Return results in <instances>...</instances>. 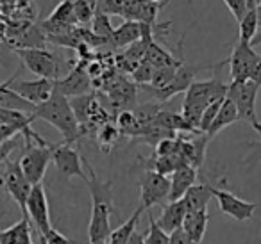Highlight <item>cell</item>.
<instances>
[{
    "instance_id": "obj_1",
    "label": "cell",
    "mask_w": 261,
    "mask_h": 244,
    "mask_svg": "<svg viewBox=\"0 0 261 244\" xmlns=\"http://www.w3.org/2000/svg\"><path fill=\"white\" fill-rule=\"evenodd\" d=\"M83 164L88 169V175H90L86 180V186L90 189L91 201H93L90 226H88V239H90V244H95L100 242V240H108L109 233L113 230L111 216L115 212V201H113L115 196H113V184L102 182L88 159L83 157Z\"/></svg>"
},
{
    "instance_id": "obj_2",
    "label": "cell",
    "mask_w": 261,
    "mask_h": 244,
    "mask_svg": "<svg viewBox=\"0 0 261 244\" xmlns=\"http://www.w3.org/2000/svg\"><path fill=\"white\" fill-rule=\"evenodd\" d=\"M33 116L36 119H43V121L50 123L54 129H58L63 136V143L73 144L83 137L79 121H77L75 112H73L72 104H70V98H66L59 91L54 89L52 97L45 104L38 105L34 109Z\"/></svg>"
},
{
    "instance_id": "obj_3",
    "label": "cell",
    "mask_w": 261,
    "mask_h": 244,
    "mask_svg": "<svg viewBox=\"0 0 261 244\" xmlns=\"http://www.w3.org/2000/svg\"><path fill=\"white\" fill-rule=\"evenodd\" d=\"M229 84H224L220 79L213 77L210 80H195L188 91L185 93V104H182V118L190 123L195 130H199L202 112L211 102L222 100L227 97Z\"/></svg>"
},
{
    "instance_id": "obj_4",
    "label": "cell",
    "mask_w": 261,
    "mask_h": 244,
    "mask_svg": "<svg viewBox=\"0 0 261 244\" xmlns=\"http://www.w3.org/2000/svg\"><path fill=\"white\" fill-rule=\"evenodd\" d=\"M259 93V86L247 80V82H231L227 87V98L234 102L238 109V116L242 121H247L256 132L261 134V119L256 112V98Z\"/></svg>"
},
{
    "instance_id": "obj_5",
    "label": "cell",
    "mask_w": 261,
    "mask_h": 244,
    "mask_svg": "<svg viewBox=\"0 0 261 244\" xmlns=\"http://www.w3.org/2000/svg\"><path fill=\"white\" fill-rule=\"evenodd\" d=\"M15 54L22 59L23 66L31 73L38 75V79L59 80L61 72V59L58 54L47 48H16Z\"/></svg>"
},
{
    "instance_id": "obj_6",
    "label": "cell",
    "mask_w": 261,
    "mask_h": 244,
    "mask_svg": "<svg viewBox=\"0 0 261 244\" xmlns=\"http://www.w3.org/2000/svg\"><path fill=\"white\" fill-rule=\"evenodd\" d=\"M257 52L250 43H243V41L236 40L232 43L231 57L222 61L215 68H222L224 65H229V75H231V82H247L250 80V73L254 70V65L257 61Z\"/></svg>"
},
{
    "instance_id": "obj_7",
    "label": "cell",
    "mask_w": 261,
    "mask_h": 244,
    "mask_svg": "<svg viewBox=\"0 0 261 244\" xmlns=\"http://www.w3.org/2000/svg\"><path fill=\"white\" fill-rule=\"evenodd\" d=\"M160 9H161L160 2H152V0H125L122 18H123V22H138V23H143V25L152 27L154 34H156V30L167 34L168 27H170L172 23L158 22V18H160Z\"/></svg>"
},
{
    "instance_id": "obj_8",
    "label": "cell",
    "mask_w": 261,
    "mask_h": 244,
    "mask_svg": "<svg viewBox=\"0 0 261 244\" xmlns=\"http://www.w3.org/2000/svg\"><path fill=\"white\" fill-rule=\"evenodd\" d=\"M56 144H48V146H25L22 159L18 161L20 168H22L25 178L31 182V186H38L43 180L45 173H47L48 162L52 161V151H54Z\"/></svg>"
},
{
    "instance_id": "obj_9",
    "label": "cell",
    "mask_w": 261,
    "mask_h": 244,
    "mask_svg": "<svg viewBox=\"0 0 261 244\" xmlns=\"http://www.w3.org/2000/svg\"><path fill=\"white\" fill-rule=\"evenodd\" d=\"M140 207L143 210H149L150 207L161 203L163 200H168V193H170V178L160 173L147 169L140 178Z\"/></svg>"
},
{
    "instance_id": "obj_10",
    "label": "cell",
    "mask_w": 261,
    "mask_h": 244,
    "mask_svg": "<svg viewBox=\"0 0 261 244\" xmlns=\"http://www.w3.org/2000/svg\"><path fill=\"white\" fill-rule=\"evenodd\" d=\"M213 198H217L222 214L231 216L236 221H247V219H250L257 208V203L242 200L236 194H232L231 191L225 189V178H222L218 182V186L213 187Z\"/></svg>"
},
{
    "instance_id": "obj_11",
    "label": "cell",
    "mask_w": 261,
    "mask_h": 244,
    "mask_svg": "<svg viewBox=\"0 0 261 244\" xmlns=\"http://www.w3.org/2000/svg\"><path fill=\"white\" fill-rule=\"evenodd\" d=\"M0 186H4L6 191L11 194L13 200L18 203V207L22 208V212L25 214V205H27V198H29L33 186L31 182L25 178L22 168H20L18 161H6L4 171L0 176Z\"/></svg>"
},
{
    "instance_id": "obj_12",
    "label": "cell",
    "mask_w": 261,
    "mask_h": 244,
    "mask_svg": "<svg viewBox=\"0 0 261 244\" xmlns=\"http://www.w3.org/2000/svg\"><path fill=\"white\" fill-rule=\"evenodd\" d=\"M27 218L33 221V225L36 226L38 233L45 235L48 230H52L50 223V212H48V200H47V193H45L43 184H38L33 186L29 198H27V205H25V214Z\"/></svg>"
},
{
    "instance_id": "obj_13",
    "label": "cell",
    "mask_w": 261,
    "mask_h": 244,
    "mask_svg": "<svg viewBox=\"0 0 261 244\" xmlns=\"http://www.w3.org/2000/svg\"><path fill=\"white\" fill-rule=\"evenodd\" d=\"M88 63H77L72 66V70L68 72V75L63 79L56 80L54 89L59 91L61 95H65L66 98H75L83 97V95H90L91 87H93V80L90 79L86 72Z\"/></svg>"
},
{
    "instance_id": "obj_14",
    "label": "cell",
    "mask_w": 261,
    "mask_h": 244,
    "mask_svg": "<svg viewBox=\"0 0 261 244\" xmlns=\"http://www.w3.org/2000/svg\"><path fill=\"white\" fill-rule=\"evenodd\" d=\"M52 162L56 164L58 171L61 173L65 178H77L84 180L86 184L88 175L84 171V164H83V157L79 155V151L72 146V144L66 143H59L56 144L54 151H52Z\"/></svg>"
},
{
    "instance_id": "obj_15",
    "label": "cell",
    "mask_w": 261,
    "mask_h": 244,
    "mask_svg": "<svg viewBox=\"0 0 261 244\" xmlns=\"http://www.w3.org/2000/svg\"><path fill=\"white\" fill-rule=\"evenodd\" d=\"M199 70H206V68H200V66H190L182 61L181 66L177 68V72H175L174 80H172L165 89L154 91V89H149V87H145V89L149 91V93L152 95L158 102H167V100H170L172 97H175V95L186 93L188 87L195 82V75H197Z\"/></svg>"
},
{
    "instance_id": "obj_16",
    "label": "cell",
    "mask_w": 261,
    "mask_h": 244,
    "mask_svg": "<svg viewBox=\"0 0 261 244\" xmlns=\"http://www.w3.org/2000/svg\"><path fill=\"white\" fill-rule=\"evenodd\" d=\"M11 89L20 98H23L31 105L38 107V105L45 104L52 97V93H54V80L36 79V80H20V82L15 80L11 84Z\"/></svg>"
},
{
    "instance_id": "obj_17",
    "label": "cell",
    "mask_w": 261,
    "mask_h": 244,
    "mask_svg": "<svg viewBox=\"0 0 261 244\" xmlns=\"http://www.w3.org/2000/svg\"><path fill=\"white\" fill-rule=\"evenodd\" d=\"M197 175L199 169L192 168L190 164H182L172 173L170 176V193H168V201H177L188 193V189L197 184Z\"/></svg>"
},
{
    "instance_id": "obj_18",
    "label": "cell",
    "mask_w": 261,
    "mask_h": 244,
    "mask_svg": "<svg viewBox=\"0 0 261 244\" xmlns=\"http://www.w3.org/2000/svg\"><path fill=\"white\" fill-rule=\"evenodd\" d=\"M152 27L143 25L138 22H123L122 25H118L113 33L111 38V47L115 48H127L129 45L140 41L145 36L147 30H150Z\"/></svg>"
},
{
    "instance_id": "obj_19",
    "label": "cell",
    "mask_w": 261,
    "mask_h": 244,
    "mask_svg": "<svg viewBox=\"0 0 261 244\" xmlns=\"http://www.w3.org/2000/svg\"><path fill=\"white\" fill-rule=\"evenodd\" d=\"M186 218V207L182 203V200L177 201H168V205L163 208L160 219H158V225L163 232H167L168 235L174 233L175 230L182 228V223Z\"/></svg>"
},
{
    "instance_id": "obj_20",
    "label": "cell",
    "mask_w": 261,
    "mask_h": 244,
    "mask_svg": "<svg viewBox=\"0 0 261 244\" xmlns=\"http://www.w3.org/2000/svg\"><path fill=\"white\" fill-rule=\"evenodd\" d=\"M213 187H215V184H211V182L195 184V186L190 187L188 193L181 198L186 207V212L207 208V203H210V200L213 198Z\"/></svg>"
},
{
    "instance_id": "obj_21",
    "label": "cell",
    "mask_w": 261,
    "mask_h": 244,
    "mask_svg": "<svg viewBox=\"0 0 261 244\" xmlns=\"http://www.w3.org/2000/svg\"><path fill=\"white\" fill-rule=\"evenodd\" d=\"M210 221V214H207V208H200V210L186 212L185 223H182V230L190 237V240L195 244H200L204 239V233H206V226Z\"/></svg>"
},
{
    "instance_id": "obj_22",
    "label": "cell",
    "mask_w": 261,
    "mask_h": 244,
    "mask_svg": "<svg viewBox=\"0 0 261 244\" xmlns=\"http://www.w3.org/2000/svg\"><path fill=\"white\" fill-rule=\"evenodd\" d=\"M0 244H34L29 218L23 216L13 226L0 230Z\"/></svg>"
},
{
    "instance_id": "obj_23",
    "label": "cell",
    "mask_w": 261,
    "mask_h": 244,
    "mask_svg": "<svg viewBox=\"0 0 261 244\" xmlns=\"http://www.w3.org/2000/svg\"><path fill=\"white\" fill-rule=\"evenodd\" d=\"M236 121H240L238 109H236L234 102H232L231 98L225 97L224 102H222V105H220V109H218V112H217V118H215L213 125H211L210 130L206 132V136L211 139V137L217 136L220 130H224L225 127L232 125V123H236Z\"/></svg>"
},
{
    "instance_id": "obj_24",
    "label": "cell",
    "mask_w": 261,
    "mask_h": 244,
    "mask_svg": "<svg viewBox=\"0 0 261 244\" xmlns=\"http://www.w3.org/2000/svg\"><path fill=\"white\" fill-rule=\"evenodd\" d=\"M143 61H147L150 66L160 70V68H168V66H177L179 63L182 61V57L175 59L172 52H168L163 45H160L156 40H154L152 43L149 45V48H147V54H145V59H143Z\"/></svg>"
},
{
    "instance_id": "obj_25",
    "label": "cell",
    "mask_w": 261,
    "mask_h": 244,
    "mask_svg": "<svg viewBox=\"0 0 261 244\" xmlns=\"http://www.w3.org/2000/svg\"><path fill=\"white\" fill-rule=\"evenodd\" d=\"M142 212H143V208L138 207L123 225L111 230V233H109V237H108V244H127V240L133 235V232H136V225H138L140 218H142Z\"/></svg>"
},
{
    "instance_id": "obj_26",
    "label": "cell",
    "mask_w": 261,
    "mask_h": 244,
    "mask_svg": "<svg viewBox=\"0 0 261 244\" xmlns=\"http://www.w3.org/2000/svg\"><path fill=\"white\" fill-rule=\"evenodd\" d=\"M257 30H259V23H257V13L254 11H245L243 18L238 22V40L243 43L252 45L254 38L257 36Z\"/></svg>"
},
{
    "instance_id": "obj_27",
    "label": "cell",
    "mask_w": 261,
    "mask_h": 244,
    "mask_svg": "<svg viewBox=\"0 0 261 244\" xmlns=\"http://www.w3.org/2000/svg\"><path fill=\"white\" fill-rule=\"evenodd\" d=\"M116 127H118L120 134L129 136V137H140L143 132L138 118H136L135 112L129 111V109L118 112V116H116Z\"/></svg>"
},
{
    "instance_id": "obj_28",
    "label": "cell",
    "mask_w": 261,
    "mask_h": 244,
    "mask_svg": "<svg viewBox=\"0 0 261 244\" xmlns=\"http://www.w3.org/2000/svg\"><path fill=\"white\" fill-rule=\"evenodd\" d=\"M47 20H50L54 23H61V25L75 27L77 20H75V13H73V0H61Z\"/></svg>"
},
{
    "instance_id": "obj_29",
    "label": "cell",
    "mask_w": 261,
    "mask_h": 244,
    "mask_svg": "<svg viewBox=\"0 0 261 244\" xmlns=\"http://www.w3.org/2000/svg\"><path fill=\"white\" fill-rule=\"evenodd\" d=\"M91 33L95 36L102 38V40L109 41L111 43V38H113V33H115V27L111 23V18L106 15H100V13H95L93 20H91Z\"/></svg>"
},
{
    "instance_id": "obj_30",
    "label": "cell",
    "mask_w": 261,
    "mask_h": 244,
    "mask_svg": "<svg viewBox=\"0 0 261 244\" xmlns=\"http://www.w3.org/2000/svg\"><path fill=\"white\" fill-rule=\"evenodd\" d=\"M118 137H120V130H118V127H116V123H113V121L102 125L97 132V139H98V143H100V148H104L106 151H109L115 146Z\"/></svg>"
},
{
    "instance_id": "obj_31",
    "label": "cell",
    "mask_w": 261,
    "mask_h": 244,
    "mask_svg": "<svg viewBox=\"0 0 261 244\" xmlns=\"http://www.w3.org/2000/svg\"><path fill=\"white\" fill-rule=\"evenodd\" d=\"M73 13H75L77 23L86 27L90 25L95 16V6L90 4L88 0H73Z\"/></svg>"
},
{
    "instance_id": "obj_32",
    "label": "cell",
    "mask_w": 261,
    "mask_h": 244,
    "mask_svg": "<svg viewBox=\"0 0 261 244\" xmlns=\"http://www.w3.org/2000/svg\"><path fill=\"white\" fill-rule=\"evenodd\" d=\"M170 235L160 228L158 221L154 219L152 214H149V232L145 235V244H168Z\"/></svg>"
},
{
    "instance_id": "obj_33",
    "label": "cell",
    "mask_w": 261,
    "mask_h": 244,
    "mask_svg": "<svg viewBox=\"0 0 261 244\" xmlns=\"http://www.w3.org/2000/svg\"><path fill=\"white\" fill-rule=\"evenodd\" d=\"M154 72H156L154 66H150L147 61H142L135 68V72L130 73V79H133V82L135 84H138V86H150Z\"/></svg>"
},
{
    "instance_id": "obj_34",
    "label": "cell",
    "mask_w": 261,
    "mask_h": 244,
    "mask_svg": "<svg viewBox=\"0 0 261 244\" xmlns=\"http://www.w3.org/2000/svg\"><path fill=\"white\" fill-rule=\"evenodd\" d=\"M125 0H97L95 6V13H100L106 16H122Z\"/></svg>"
},
{
    "instance_id": "obj_35",
    "label": "cell",
    "mask_w": 261,
    "mask_h": 244,
    "mask_svg": "<svg viewBox=\"0 0 261 244\" xmlns=\"http://www.w3.org/2000/svg\"><path fill=\"white\" fill-rule=\"evenodd\" d=\"M224 4L227 6V9L236 18V22H240V20L243 18V15H245V11H247L245 0H224Z\"/></svg>"
},
{
    "instance_id": "obj_36",
    "label": "cell",
    "mask_w": 261,
    "mask_h": 244,
    "mask_svg": "<svg viewBox=\"0 0 261 244\" xmlns=\"http://www.w3.org/2000/svg\"><path fill=\"white\" fill-rule=\"evenodd\" d=\"M41 240H43V244H72V240H70L68 237H65L56 228L48 230L45 235H41Z\"/></svg>"
},
{
    "instance_id": "obj_37",
    "label": "cell",
    "mask_w": 261,
    "mask_h": 244,
    "mask_svg": "<svg viewBox=\"0 0 261 244\" xmlns=\"http://www.w3.org/2000/svg\"><path fill=\"white\" fill-rule=\"evenodd\" d=\"M247 148H250V155L245 159L247 166H256L261 162V141H250L247 143Z\"/></svg>"
},
{
    "instance_id": "obj_38",
    "label": "cell",
    "mask_w": 261,
    "mask_h": 244,
    "mask_svg": "<svg viewBox=\"0 0 261 244\" xmlns=\"http://www.w3.org/2000/svg\"><path fill=\"white\" fill-rule=\"evenodd\" d=\"M168 244H190V237L185 233V230H175L174 233H170V242Z\"/></svg>"
},
{
    "instance_id": "obj_39",
    "label": "cell",
    "mask_w": 261,
    "mask_h": 244,
    "mask_svg": "<svg viewBox=\"0 0 261 244\" xmlns=\"http://www.w3.org/2000/svg\"><path fill=\"white\" fill-rule=\"evenodd\" d=\"M250 80H252L256 86L261 87V55H257V61H256V65H254L252 73H250Z\"/></svg>"
},
{
    "instance_id": "obj_40",
    "label": "cell",
    "mask_w": 261,
    "mask_h": 244,
    "mask_svg": "<svg viewBox=\"0 0 261 244\" xmlns=\"http://www.w3.org/2000/svg\"><path fill=\"white\" fill-rule=\"evenodd\" d=\"M127 244H145V233H138V232H133V235L129 237Z\"/></svg>"
},
{
    "instance_id": "obj_41",
    "label": "cell",
    "mask_w": 261,
    "mask_h": 244,
    "mask_svg": "<svg viewBox=\"0 0 261 244\" xmlns=\"http://www.w3.org/2000/svg\"><path fill=\"white\" fill-rule=\"evenodd\" d=\"M16 0H0V9H15Z\"/></svg>"
},
{
    "instance_id": "obj_42",
    "label": "cell",
    "mask_w": 261,
    "mask_h": 244,
    "mask_svg": "<svg viewBox=\"0 0 261 244\" xmlns=\"http://www.w3.org/2000/svg\"><path fill=\"white\" fill-rule=\"evenodd\" d=\"M245 6H247V11H254L261 6V0H245Z\"/></svg>"
},
{
    "instance_id": "obj_43",
    "label": "cell",
    "mask_w": 261,
    "mask_h": 244,
    "mask_svg": "<svg viewBox=\"0 0 261 244\" xmlns=\"http://www.w3.org/2000/svg\"><path fill=\"white\" fill-rule=\"evenodd\" d=\"M31 4H33V0H16V8H18V9L29 8Z\"/></svg>"
},
{
    "instance_id": "obj_44",
    "label": "cell",
    "mask_w": 261,
    "mask_h": 244,
    "mask_svg": "<svg viewBox=\"0 0 261 244\" xmlns=\"http://www.w3.org/2000/svg\"><path fill=\"white\" fill-rule=\"evenodd\" d=\"M257 45H261V33H257V36L252 41V47H257Z\"/></svg>"
},
{
    "instance_id": "obj_45",
    "label": "cell",
    "mask_w": 261,
    "mask_h": 244,
    "mask_svg": "<svg viewBox=\"0 0 261 244\" xmlns=\"http://www.w3.org/2000/svg\"><path fill=\"white\" fill-rule=\"evenodd\" d=\"M256 13H257V23H259V33H261V6L256 9Z\"/></svg>"
},
{
    "instance_id": "obj_46",
    "label": "cell",
    "mask_w": 261,
    "mask_h": 244,
    "mask_svg": "<svg viewBox=\"0 0 261 244\" xmlns=\"http://www.w3.org/2000/svg\"><path fill=\"white\" fill-rule=\"evenodd\" d=\"M34 244H43V240H41V235H40V233H38V239L34 240Z\"/></svg>"
},
{
    "instance_id": "obj_47",
    "label": "cell",
    "mask_w": 261,
    "mask_h": 244,
    "mask_svg": "<svg viewBox=\"0 0 261 244\" xmlns=\"http://www.w3.org/2000/svg\"><path fill=\"white\" fill-rule=\"evenodd\" d=\"M88 2H90V4H93V6H97V0H88Z\"/></svg>"
},
{
    "instance_id": "obj_48",
    "label": "cell",
    "mask_w": 261,
    "mask_h": 244,
    "mask_svg": "<svg viewBox=\"0 0 261 244\" xmlns=\"http://www.w3.org/2000/svg\"><path fill=\"white\" fill-rule=\"evenodd\" d=\"M95 244H108V240H100V242H95Z\"/></svg>"
},
{
    "instance_id": "obj_49",
    "label": "cell",
    "mask_w": 261,
    "mask_h": 244,
    "mask_svg": "<svg viewBox=\"0 0 261 244\" xmlns=\"http://www.w3.org/2000/svg\"><path fill=\"white\" fill-rule=\"evenodd\" d=\"M2 171H4V169H0V176H2Z\"/></svg>"
},
{
    "instance_id": "obj_50",
    "label": "cell",
    "mask_w": 261,
    "mask_h": 244,
    "mask_svg": "<svg viewBox=\"0 0 261 244\" xmlns=\"http://www.w3.org/2000/svg\"><path fill=\"white\" fill-rule=\"evenodd\" d=\"M152 2H161V0H152Z\"/></svg>"
},
{
    "instance_id": "obj_51",
    "label": "cell",
    "mask_w": 261,
    "mask_h": 244,
    "mask_svg": "<svg viewBox=\"0 0 261 244\" xmlns=\"http://www.w3.org/2000/svg\"><path fill=\"white\" fill-rule=\"evenodd\" d=\"M190 244H195V242H192V240H190Z\"/></svg>"
},
{
    "instance_id": "obj_52",
    "label": "cell",
    "mask_w": 261,
    "mask_h": 244,
    "mask_svg": "<svg viewBox=\"0 0 261 244\" xmlns=\"http://www.w3.org/2000/svg\"><path fill=\"white\" fill-rule=\"evenodd\" d=\"M188 2H190V4H192V0H188Z\"/></svg>"
}]
</instances>
